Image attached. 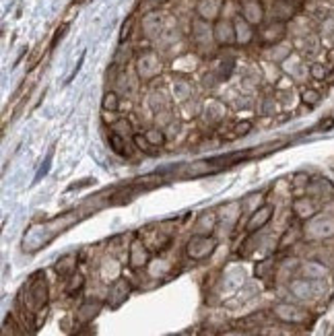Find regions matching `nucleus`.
Listing matches in <instances>:
<instances>
[{"label":"nucleus","instance_id":"f257e3e1","mask_svg":"<svg viewBox=\"0 0 334 336\" xmlns=\"http://www.w3.org/2000/svg\"><path fill=\"white\" fill-rule=\"evenodd\" d=\"M215 248H217V242L213 240V237L196 233V235H194L192 240L188 242L186 254H188L192 260H204V258H208V256L213 254Z\"/></svg>","mask_w":334,"mask_h":336},{"label":"nucleus","instance_id":"f03ea898","mask_svg":"<svg viewBox=\"0 0 334 336\" xmlns=\"http://www.w3.org/2000/svg\"><path fill=\"white\" fill-rule=\"evenodd\" d=\"M272 314L281 320V322H287V324H303V322L310 320V314L301 310L297 305H291V303H278L274 305Z\"/></svg>","mask_w":334,"mask_h":336},{"label":"nucleus","instance_id":"7ed1b4c3","mask_svg":"<svg viewBox=\"0 0 334 336\" xmlns=\"http://www.w3.org/2000/svg\"><path fill=\"white\" fill-rule=\"evenodd\" d=\"M136 73H138V77H141L143 81L155 79V77L161 73V60H159V56L153 54V52L143 54L141 58L136 60Z\"/></svg>","mask_w":334,"mask_h":336},{"label":"nucleus","instance_id":"20e7f679","mask_svg":"<svg viewBox=\"0 0 334 336\" xmlns=\"http://www.w3.org/2000/svg\"><path fill=\"white\" fill-rule=\"evenodd\" d=\"M305 235L312 237V240H324V237L334 235V219L318 217V219L310 221L308 227H305Z\"/></svg>","mask_w":334,"mask_h":336},{"label":"nucleus","instance_id":"39448f33","mask_svg":"<svg viewBox=\"0 0 334 336\" xmlns=\"http://www.w3.org/2000/svg\"><path fill=\"white\" fill-rule=\"evenodd\" d=\"M215 29V41L219 46H233L238 44V37H235V23L231 21H217V25L213 27Z\"/></svg>","mask_w":334,"mask_h":336},{"label":"nucleus","instance_id":"423d86ee","mask_svg":"<svg viewBox=\"0 0 334 336\" xmlns=\"http://www.w3.org/2000/svg\"><path fill=\"white\" fill-rule=\"evenodd\" d=\"M192 37L198 46H211L215 41V29L208 25V21L196 19L192 23Z\"/></svg>","mask_w":334,"mask_h":336},{"label":"nucleus","instance_id":"0eeeda50","mask_svg":"<svg viewBox=\"0 0 334 336\" xmlns=\"http://www.w3.org/2000/svg\"><path fill=\"white\" fill-rule=\"evenodd\" d=\"M242 17L252 23V25H260L264 21V6L260 0H242Z\"/></svg>","mask_w":334,"mask_h":336},{"label":"nucleus","instance_id":"6e6552de","mask_svg":"<svg viewBox=\"0 0 334 336\" xmlns=\"http://www.w3.org/2000/svg\"><path fill=\"white\" fill-rule=\"evenodd\" d=\"M272 213H274V206H272V204H264V206H260L258 211H256L252 217H250L248 225H246V231H248V233H254V231L262 229V227L272 219Z\"/></svg>","mask_w":334,"mask_h":336},{"label":"nucleus","instance_id":"1a4fd4ad","mask_svg":"<svg viewBox=\"0 0 334 336\" xmlns=\"http://www.w3.org/2000/svg\"><path fill=\"white\" fill-rule=\"evenodd\" d=\"M27 295H29V305H31V310H39V307H44L46 297H48L46 281H41V278H35V281L29 285V289H27Z\"/></svg>","mask_w":334,"mask_h":336},{"label":"nucleus","instance_id":"9d476101","mask_svg":"<svg viewBox=\"0 0 334 336\" xmlns=\"http://www.w3.org/2000/svg\"><path fill=\"white\" fill-rule=\"evenodd\" d=\"M287 33V25L283 21H272L270 25H266L264 29L260 31V39L264 41V44H278Z\"/></svg>","mask_w":334,"mask_h":336},{"label":"nucleus","instance_id":"9b49d317","mask_svg":"<svg viewBox=\"0 0 334 336\" xmlns=\"http://www.w3.org/2000/svg\"><path fill=\"white\" fill-rule=\"evenodd\" d=\"M196 15L202 21H217L221 15V2L219 0H198L196 4Z\"/></svg>","mask_w":334,"mask_h":336},{"label":"nucleus","instance_id":"f8f14e48","mask_svg":"<svg viewBox=\"0 0 334 336\" xmlns=\"http://www.w3.org/2000/svg\"><path fill=\"white\" fill-rule=\"evenodd\" d=\"M147 262H149V250L145 248L143 242L134 240L128 252V264L132 268H143V266H147Z\"/></svg>","mask_w":334,"mask_h":336},{"label":"nucleus","instance_id":"ddd939ff","mask_svg":"<svg viewBox=\"0 0 334 336\" xmlns=\"http://www.w3.org/2000/svg\"><path fill=\"white\" fill-rule=\"evenodd\" d=\"M233 23H235V37H238V44L248 46L250 41L254 39V25H252V23H248L242 15L235 19Z\"/></svg>","mask_w":334,"mask_h":336},{"label":"nucleus","instance_id":"4468645a","mask_svg":"<svg viewBox=\"0 0 334 336\" xmlns=\"http://www.w3.org/2000/svg\"><path fill=\"white\" fill-rule=\"evenodd\" d=\"M293 213H295V217H299L303 221L305 219H312L318 213V204L312 198H308V196H303V198H297L293 202Z\"/></svg>","mask_w":334,"mask_h":336},{"label":"nucleus","instance_id":"2eb2a0df","mask_svg":"<svg viewBox=\"0 0 334 336\" xmlns=\"http://www.w3.org/2000/svg\"><path fill=\"white\" fill-rule=\"evenodd\" d=\"M143 33L147 39H155L161 35V17L159 12H149L143 19Z\"/></svg>","mask_w":334,"mask_h":336},{"label":"nucleus","instance_id":"dca6fc26","mask_svg":"<svg viewBox=\"0 0 334 336\" xmlns=\"http://www.w3.org/2000/svg\"><path fill=\"white\" fill-rule=\"evenodd\" d=\"M128 293H130V285L124 281V278H120V281H116L114 285H111V291H109V305L111 307H118L124 299L128 297Z\"/></svg>","mask_w":334,"mask_h":336},{"label":"nucleus","instance_id":"f3484780","mask_svg":"<svg viewBox=\"0 0 334 336\" xmlns=\"http://www.w3.org/2000/svg\"><path fill=\"white\" fill-rule=\"evenodd\" d=\"M276 10H274V21H287V19H291L293 17V6H291V2H285V0H281V2H276V6H274Z\"/></svg>","mask_w":334,"mask_h":336},{"label":"nucleus","instance_id":"a211bd4d","mask_svg":"<svg viewBox=\"0 0 334 336\" xmlns=\"http://www.w3.org/2000/svg\"><path fill=\"white\" fill-rule=\"evenodd\" d=\"M124 138L126 136H122V134H118V132H111V136H109V147H111V151L114 153H118V155H128V149H126V145H124Z\"/></svg>","mask_w":334,"mask_h":336},{"label":"nucleus","instance_id":"6ab92c4d","mask_svg":"<svg viewBox=\"0 0 334 336\" xmlns=\"http://www.w3.org/2000/svg\"><path fill=\"white\" fill-rule=\"evenodd\" d=\"M99 307H101L99 303H85L79 310V320L81 322H89L91 318H95L97 314H99Z\"/></svg>","mask_w":334,"mask_h":336},{"label":"nucleus","instance_id":"aec40b11","mask_svg":"<svg viewBox=\"0 0 334 336\" xmlns=\"http://www.w3.org/2000/svg\"><path fill=\"white\" fill-rule=\"evenodd\" d=\"M145 138L149 141L151 147H161L165 143V134L159 128H147L145 130Z\"/></svg>","mask_w":334,"mask_h":336},{"label":"nucleus","instance_id":"412c9836","mask_svg":"<svg viewBox=\"0 0 334 336\" xmlns=\"http://www.w3.org/2000/svg\"><path fill=\"white\" fill-rule=\"evenodd\" d=\"M215 227V215H202L200 221L196 223V231L200 235H208V231H213Z\"/></svg>","mask_w":334,"mask_h":336},{"label":"nucleus","instance_id":"4be33fe9","mask_svg":"<svg viewBox=\"0 0 334 336\" xmlns=\"http://www.w3.org/2000/svg\"><path fill=\"white\" fill-rule=\"evenodd\" d=\"M103 109H107V111H118L120 109V97H118V93H114V91L105 93V97H103Z\"/></svg>","mask_w":334,"mask_h":336},{"label":"nucleus","instance_id":"5701e85b","mask_svg":"<svg viewBox=\"0 0 334 336\" xmlns=\"http://www.w3.org/2000/svg\"><path fill=\"white\" fill-rule=\"evenodd\" d=\"M190 85H188V83L186 81H182V79H179V81H175L173 83V95H175V99H186V97L190 95Z\"/></svg>","mask_w":334,"mask_h":336},{"label":"nucleus","instance_id":"b1692460","mask_svg":"<svg viewBox=\"0 0 334 336\" xmlns=\"http://www.w3.org/2000/svg\"><path fill=\"white\" fill-rule=\"evenodd\" d=\"M310 77L316 79V81H324L328 77V68L324 64H320V62H314L310 66Z\"/></svg>","mask_w":334,"mask_h":336},{"label":"nucleus","instance_id":"393cba45","mask_svg":"<svg viewBox=\"0 0 334 336\" xmlns=\"http://www.w3.org/2000/svg\"><path fill=\"white\" fill-rule=\"evenodd\" d=\"M320 99H322V95H320L316 89H305L301 93V101L305 105H316V103H320Z\"/></svg>","mask_w":334,"mask_h":336},{"label":"nucleus","instance_id":"a878e982","mask_svg":"<svg viewBox=\"0 0 334 336\" xmlns=\"http://www.w3.org/2000/svg\"><path fill=\"white\" fill-rule=\"evenodd\" d=\"M83 283H85L83 274L73 272V274H71V281H68V285H66V293H75V291H79V289L83 287Z\"/></svg>","mask_w":334,"mask_h":336},{"label":"nucleus","instance_id":"bb28decb","mask_svg":"<svg viewBox=\"0 0 334 336\" xmlns=\"http://www.w3.org/2000/svg\"><path fill=\"white\" fill-rule=\"evenodd\" d=\"M58 272L60 274H73L75 272V266H73V256H66V258H62L60 262H58Z\"/></svg>","mask_w":334,"mask_h":336},{"label":"nucleus","instance_id":"cd10ccee","mask_svg":"<svg viewBox=\"0 0 334 336\" xmlns=\"http://www.w3.org/2000/svg\"><path fill=\"white\" fill-rule=\"evenodd\" d=\"M114 132H118V134H122V136H126V134L132 132V128H130V124H128L126 120H120V122H116Z\"/></svg>","mask_w":334,"mask_h":336},{"label":"nucleus","instance_id":"c85d7f7f","mask_svg":"<svg viewBox=\"0 0 334 336\" xmlns=\"http://www.w3.org/2000/svg\"><path fill=\"white\" fill-rule=\"evenodd\" d=\"M134 143H136V147L138 149H143V151H151V145H149V141L145 138V134H134Z\"/></svg>","mask_w":334,"mask_h":336},{"label":"nucleus","instance_id":"c756f323","mask_svg":"<svg viewBox=\"0 0 334 336\" xmlns=\"http://www.w3.org/2000/svg\"><path fill=\"white\" fill-rule=\"evenodd\" d=\"M66 31H68V25H62V27H60V29H58V31H56V33H54V39H52V46H50L52 50H54L56 46H58V41H60V39L64 37V33H66Z\"/></svg>","mask_w":334,"mask_h":336},{"label":"nucleus","instance_id":"7c9ffc66","mask_svg":"<svg viewBox=\"0 0 334 336\" xmlns=\"http://www.w3.org/2000/svg\"><path fill=\"white\" fill-rule=\"evenodd\" d=\"M130 29H132V19H128L126 23H124V27H122V31H120V41H124V39H128V35H130Z\"/></svg>","mask_w":334,"mask_h":336},{"label":"nucleus","instance_id":"2f4dec72","mask_svg":"<svg viewBox=\"0 0 334 336\" xmlns=\"http://www.w3.org/2000/svg\"><path fill=\"white\" fill-rule=\"evenodd\" d=\"M219 336H246V332H242V330H229V332L219 334Z\"/></svg>","mask_w":334,"mask_h":336},{"label":"nucleus","instance_id":"473e14b6","mask_svg":"<svg viewBox=\"0 0 334 336\" xmlns=\"http://www.w3.org/2000/svg\"><path fill=\"white\" fill-rule=\"evenodd\" d=\"M151 2H155V4H157V2H165V0H151Z\"/></svg>","mask_w":334,"mask_h":336},{"label":"nucleus","instance_id":"72a5a7b5","mask_svg":"<svg viewBox=\"0 0 334 336\" xmlns=\"http://www.w3.org/2000/svg\"><path fill=\"white\" fill-rule=\"evenodd\" d=\"M330 336H334V328H332V334H330Z\"/></svg>","mask_w":334,"mask_h":336},{"label":"nucleus","instance_id":"f704fd0d","mask_svg":"<svg viewBox=\"0 0 334 336\" xmlns=\"http://www.w3.org/2000/svg\"><path fill=\"white\" fill-rule=\"evenodd\" d=\"M285 2H291V0H285Z\"/></svg>","mask_w":334,"mask_h":336}]
</instances>
